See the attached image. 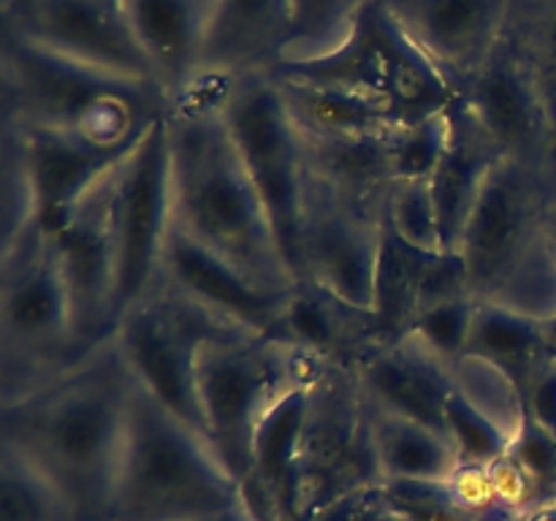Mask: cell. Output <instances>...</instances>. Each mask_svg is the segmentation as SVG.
<instances>
[{
    "label": "cell",
    "mask_w": 556,
    "mask_h": 521,
    "mask_svg": "<svg viewBox=\"0 0 556 521\" xmlns=\"http://www.w3.org/2000/svg\"><path fill=\"white\" fill-rule=\"evenodd\" d=\"M136 378L117 336L0 405V443H11L54 478L81 521H109Z\"/></svg>",
    "instance_id": "6da1fadb"
},
{
    "label": "cell",
    "mask_w": 556,
    "mask_h": 521,
    "mask_svg": "<svg viewBox=\"0 0 556 521\" xmlns=\"http://www.w3.org/2000/svg\"><path fill=\"white\" fill-rule=\"evenodd\" d=\"M174 223L271 291L296 285L258 190L204 79L168 112Z\"/></svg>",
    "instance_id": "7a4b0ae2"
},
{
    "label": "cell",
    "mask_w": 556,
    "mask_h": 521,
    "mask_svg": "<svg viewBox=\"0 0 556 521\" xmlns=\"http://www.w3.org/2000/svg\"><path fill=\"white\" fill-rule=\"evenodd\" d=\"M556 174L503 157L489 177L456 253L478 302L530 318L556 315V253L548 215Z\"/></svg>",
    "instance_id": "3957f363"
},
{
    "label": "cell",
    "mask_w": 556,
    "mask_h": 521,
    "mask_svg": "<svg viewBox=\"0 0 556 521\" xmlns=\"http://www.w3.org/2000/svg\"><path fill=\"white\" fill-rule=\"evenodd\" d=\"M0 71L3 119L109 144H134L174 106L157 85L76 63L11 30L0 36Z\"/></svg>",
    "instance_id": "277c9868"
},
{
    "label": "cell",
    "mask_w": 556,
    "mask_h": 521,
    "mask_svg": "<svg viewBox=\"0 0 556 521\" xmlns=\"http://www.w3.org/2000/svg\"><path fill=\"white\" fill-rule=\"evenodd\" d=\"M239 499L237 478L206 434L136 383L109 521L226 519Z\"/></svg>",
    "instance_id": "5b68a950"
},
{
    "label": "cell",
    "mask_w": 556,
    "mask_h": 521,
    "mask_svg": "<svg viewBox=\"0 0 556 521\" xmlns=\"http://www.w3.org/2000/svg\"><path fill=\"white\" fill-rule=\"evenodd\" d=\"M269 71L302 85L380 98L391 103L400 125L448 112L459 98L448 76L413 41L383 0H362L351 30L334 49L315 58L280 60Z\"/></svg>",
    "instance_id": "8992f818"
},
{
    "label": "cell",
    "mask_w": 556,
    "mask_h": 521,
    "mask_svg": "<svg viewBox=\"0 0 556 521\" xmlns=\"http://www.w3.org/2000/svg\"><path fill=\"white\" fill-rule=\"evenodd\" d=\"M320 358L269 336H215L199 356V402L206 437L226 470L244 481L253 465L255 437L271 410L307 385Z\"/></svg>",
    "instance_id": "52a82bcc"
},
{
    "label": "cell",
    "mask_w": 556,
    "mask_h": 521,
    "mask_svg": "<svg viewBox=\"0 0 556 521\" xmlns=\"http://www.w3.org/2000/svg\"><path fill=\"white\" fill-rule=\"evenodd\" d=\"M85 358L52 233L36 228L0 255V405Z\"/></svg>",
    "instance_id": "ba28073f"
},
{
    "label": "cell",
    "mask_w": 556,
    "mask_h": 521,
    "mask_svg": "<svg viewBox=\"0 0 556 521\" xmlns=\"http://www.w3.org/2000/svg\"><path fill=\"white\" fill-rule=\"evenodd\" d=\"M212 81L223 123L264 201L282 258L299 282V226L307 179L302 130L269 68Z\"/></svg>",
    "instance_id": "9c48e42d"
},
{
    "label": "cell",
    "mask_w": 556,
    "mask_h": 521,
    "mask_svg": "<svg viewBox=\"0 0 556 521\" xmlns=\"http://www.w3.org/2000/svg\"><path fill=\"white\" fill-rule=\"evenodd\" d=\"M302 519L383 481L375 443V407L356 367L320 361L307 383L299 440Z\"/></svg>",
    "instance_id": "30bf717a"
},
{
    "label": "cell",
    "mask_w": 556,
    "mask_h": 521,
    "mask_svg": "<svg viewBox=\"0 0 556 521\" xmlns=\"http://www.w3.org/2000/svg\"><path fill=\"white\" fill-rule=\"evenodd\" d=\"M233 331L239 329L190 302L166 280H157L147 296L119 315L114 336L136 383L166 410L206 434L195 383L199 356L206 342Z\"/></svg>",
    "instance_id": "8fae6325"
},
{
    "label": "cell",
    "mask_w": 556,
    "mask_h": 521,
    "mask_svg": "<svg viewBox=\"0 0 556 521\" xmlns=\"http://www.w3.org/2000/svg\"><path fill=\"white\" fill-rule=\"evenodd\" d=\"M168 112L141 134L114 174L117 320L161 280L163 250L174 226Z\"/></svg>",
    "instance_id": "7c38bea8"
},
{
    "label": "cell",
    "mask_w": 556,
    "mask_h": 521,
    "mask_svg": "<svg viewBox=\"0 0 556 521\" xmlns=\"http://www.w3.org/2000/svg\"><path fill=\"white\" fill-rule=\"evenodd\" d=\"M459 103L505 157L556 174V101L508 36L462 87Z\"/></svg>",
    "instance_id": "4fadbf2b"
},
{
    "label": "cell",
    "mask_w": 556,
    "mask_h": 521,
    "mask_svg": "<svg viewBox=\"0 0 556 521\" xmlns=\"http://www.w3.org/2000/svg\"><path fill=\"white\" fill-rule=\"evenodd\" d=\"M380 233V212L337 193L307 171L299 226V280L315 282L353 307L372 309Z\"/></svg>",
    "instance_id": "5bb4252c"
},
{
    "label": "cell",
    "mask_w": 556,
    "mask_h": 521,
    "mask_svg": "<svg viewBox=\"0 0 556 521\" xmlns=\"http://www.w3.org/2000/svg\"><path fill=\"white\" fill-rule=\"evenodd\" d=\"M117 168L71 209L58 231H52L81 356L96 351L117 329V250L112 226Z\"/></svg>",
    "instance_id": "9a60e30c"
},
{
    "label": "cell",
    "mask_w": 556,
    "mask_h": 521,
    "mask_svg": "<svg viewBox=\"0 0 556 521\" xmlns=\"http://www.w3.org/2000/svg\"><path fill=\"white\" fill-rule=\"evenodd\" d=\"M3 30L76 63L157 85L119 0H9Z\"/></svg>",
    "instance_id": "2e32d148"
},
{
    "label": "cell",
    "mask_w": 556,
    "mask_h": 521,
    "mask_svg": "<svg viewBox=\"0 0 556 521\" xmlns=\"http://www.w3.org/2000/svg\"><path fill=\"white\" fill-rule=\"evenodd\" d=\"M161 280L204 307L223 323L282 342L288 291H271L220 253L190 237L177 223L163 250Z\"/></svg>",
    "instance_id": "e0dca14e"
},
{
    "label": "cell",
    "mask_w": 556,
    "mask_h": 521,
    "mask_svg": "<svg viewBox=\"0 0 556 521\" xmlns=\"http://www.w3.org/2000/svg\"><path fill=\"white\" fill-rule=\"evenodd\" d=\"M456 92L505 38L514 0H383Z\"/></svg>",
    "instance_id": "ac0fdd59"
},
{
    "label": "cell",
    "mask_w": 556,
    "mask_h": 521,
    "mask_svg": "<svg viewBox=\"0 0 556 521\" xmlns=\"http://www.w3.org/2000/svg\"><path fill=\"white\" fill-rule=\"evenodd\" d=\"M11 123V119H9ZM25 144L27 171L36 195V223L41 231H58L76 204L125 161L134 144H109L68 130L14 123ZM141 139V136H139Z\"/></svg>",
    "instance_id": "d6986e66"
},
{
    "label": "cell",
    "mask_w": 556,
    "mask_h": 521,
    "mask_svg": "<svg viewBox=\"0 0 556 521\" xmlns=\"http://www.w3.org/2000/svg\"><path fill=\"white\" fill-rule=\"evenodd\" d=\"M134 38L172 103L204 81L212 0H119Z\"/></svg>",
    "instance_id": "ffe728a7"
},
{
    "label": "cell",
    "mask_w": 556,
    "mask_h": 521,
    "mask_svg": "<svg viewBox=\"0 0 556 521\" xmlns=\"http://www.w3.org/2000/svg\"><path fill=\"white\" fill-rule=\"evenodd\" d=\"M358 380L372 407L445 432V407L456 389L454 367L418 334L380 345L358 364Z\"/></svg>",
    "instance_id": "44dd1931"
},
{
    "label": "cell",
    "mask_w": 556,
    "mask_h": 521,
    "mask_svg": "<svg viewBox=\"0 0 556 521\" xmlns=\"http://www.w3.org/2000/svg\"><path fill=\"white\" fill-rule=\"evenodd\" d=\"M503 157L500 147L456 98L454 106L448 109V144L429 177V190L443 233V253L459 250L467 220Z\"/></svg>",
    "instance_id": "7402d4cb"
},
{
    "label": "cell",
    "mask_w": 556,
    "mask_h": 521,
    "mask_svg": "<svg viewBox=\"0 0 556 521\" xmlns=\"http://www.w3.org/2000/svg\"><path fill=\"white\" fill-rule=\"evenodd\" d=\"M282 342L320 361L358 367L378 345L369 309L353 307L320 285L299 280L288 291Z\"/></svg>",
    "instance_id": "603a6c76"
},
{
    "label": "cell",
    "mask_w": 556,
    "mask_h": 521,
    "mask_svg": "<svg viewBox=\"0 0 556 521\" xmlns=\"http://www.w3.org/2000/svg\"><path fill=\"white\" fill-rule=\"evenodd\" d=\"M288 0H212L204 79L271 68L288 47Z\"/></svg>",
    "instance_id": "cb8c5ba5"
},
{
    "label": "cell",
    "mask_w": 556,
    "mask_h": 521,
    "mask_svg": "<svg viewBox=\"0 0 556 521\" xmlns=\"http://www.w3.org/2000/svg\"><path fill=\"white\" fill-rule=\"evenodd\" d=\"M302 139L309 174L337 193L383 215L391 188L396 185L391 134L356 139H315L302 134Z\"/></svg>",
    "instance_id": "d4e9b609"
},
{
    "label": "cell",
    "mask_w": 556,
    "mask_h": 521,
    "mask_svg": "<svg viewBox=\"0 0 556 521\" xmlns=\"http://www.w3.org/2000/svg\"><path fill=\"white\" fill-rule=\"evenodd\" d=\"M277 81L304 136L356 139V136H383L400 128L391 103L380 98L340 90V87L302 85V81L280 79V76Z\"/></svg>",
    "instance_id": "484cf974"
},
{
    "label": "cell",
    "mask_w": 556,
    "mask_h": 521,
    "mask_svg": "<svg viewBox=\"0 0 556 521\" xmlns=\"http://www.w3.org/2000/svg\"><path fill=\"white\" fill-rule=\"evenodd\" d=\"M467 356L497 367L527 399L538 374L554 361L543 340V320L521 315L500 304H478Z\"/></svg>",
    "instance_id": "4316f807"
},
{
    "label": "cell",
    "mask_w": 556,
    "mask_h": 521,
    "mask_svg": "<svg viewBox=\"0 0 556 521\" xmlns=\"http://www.w3.org/2000/svg\"><path fill=\"white\" fill-rule=\"evenodd\" d=\"M434 253L418 250L396 237L383 223L380 233L378 269H375L372 320L378 345H394L413 334L418 307H421V280Z\"/></svg>",
    "instance_id": "83f0119b"
},
{
    "label": "cell",
    "mask_w": 556,
    "mask_h": 521,
    "mask_svg": "<svg viewBox=\"0 0 556 521\" xmlns=\"http://www.w3.org/2000/svg\"><path fill=\"white\" fill-rule=\"evenodd\" d=\"M375 443L383 478H454L462 467L448 434L378 407Z\"/></svg>",
    "instance_id": "f1b7e54d"
},
{
    "label": "cell",
    "mask_w": 556,
    "mask_h": 521,
    "mask_svg": "<svg viewBox=\"0 0 556 521\" xmlns=\"http://www.w3.org/2000/svg\"><path fill=\"white\" fill-rule=\"evenodd\" d=\"M0 521H81L63 488L36 459L0 443Z\"/></svg>",
    "instance_id": "f546056e"
},
{
    "label": "cell",
    "mask_w": 556,
    "mask_h": 521,
    "mask_svg": "<svg viewBox=\"0 0 556 521\" xmlns=\"http://www.w3.org/2000/svg\"><path fill=\"white\" fill-rule=\"evenodd\" d=\"M0 212H3L5 253L38 228L25 144L20 128L9 119H0Z\"/></svg>",
    "instance_id": "4dcf8cb0"
},
{
    "label": "cell",
    "mask_w": 556,
    "mask_h": 521,
    "mask_svg": "<svg viewBox=\"0 0 556 521\" xmlns=\"http://www.w3.org/2000/svg\"><path fill=\"white\" fill-rule=\"evenodd\" d=\"M356 9L358 0H288L291 30L282 60L315 58L334 49L351 30Z\"/></svg>",
    "instance_id": "1f68e13d"
},
{
    "label": "cell",
    "mask_w": 556,
    "mask_h": 521,
    "mask_svg": "<svg viewBox=\"0 0 556 521\" xmlns=\"http://www.w3.org/2000/svg\"><path fill=\"white\" fill-rule=\"evenodd\" d=\"M445 432L462 467H492L508 454L514 440V434L505 432L494 418L472 405L459 389H454L445 407Z\"/></svg>",
    "instance_id": "d6a6232c"
},
{
    "label": "cell",
    "mask_w": 556,
    "mask_h": 521,
    "mask_svg": "<svg viewBox=\"0 0 556 521\" xmlns=\"http://www.w3.org/2000/svg\"><path fill=\"white\" fill-rule=\"evenodd\" d=\"M454 380L456 389L489 418H494L505 432H519L525 423V399L497 367L476 356H465L454 364Z\"/></svg>",
    "instance_id": "836d02e7"
},
{
    "label": "cell",
    "mask_w": 556,
    "mask_h": 521,
    "mask_svg": "<svg viewBox=\"0 0 556 521\" xmlns=\"http://www.w3.org/2000/svg\"><path fill=\"white\" fill-rule=\"evenodd\" d=\"M383 223L413 247L427 250V253H443V233H440L429 179H416V182L400 179L386 201Z\"/></svg>",
    "instance_id": "e575fe53"
},
{
    "label": "cell",
    "mask_w": 556,
    "mask_h": 521,
    "mask_svg": "<svg viewBox=\"0 0 556 521\" xmlns=\"http://www.w3.org/2000/svg\"><path fill=\"white\" fill-rule=\"evenodd\" d=\"M505 36L535 65L556 101V0H514Z\"/></svg>",
    "instance_id": "d590c367"
},
{
    "label": "cell",
    "mask_w": 556,
    "mask_h": 521,
    "mask_svg": "<svg viewBox=\"0 0 556 521\" xmlns=\"http://www.w3.org/2000/svg\"><path fill=\"white\" fill-rule=\"evenodd\" d=\"M445 144H448V112L391 130V161H394L396 182L432 177Z\"/></svg>",
    "instance_id": "8d00e7d4"
},
{
    "label": "cell",
    "mask_w": 556,
    "mask_h": 521,
    "mask_svg": "<svg viewBox=\"0 0 556 521\" xmlns=\"http://www.w3.org/2000/svg\"><path fill=\"white\" fill-rule=\"evenodd\" d=\"M478 304L481 302H478L476 296H462L451 298V302L432 304V307L418 313L413 334L421 336L445 364L454 367L459 358L467 356L472 326H476Z\"/></svg>",
    "instance_id": "74e56055"
},
{
    "label": "cell",
    "mask_w": 556,
    "mask_h": 521,
    "mask_svg": "<svg viewBox=\"0 0 556 521\" xmlns=\"http://www.w3.org/2000/svg\"><path fill=\"white\" fill-rule=\"evenodd\" d=\"M514 461L535 494V513L556 503V434L525 416V423L514 434L508 448ZM532 513V516H535Z\"/></svg>",
    "instance_id": "f35d334b"
},
{
    "label": "cell",
    "mask_w": 556,
    "mask_h": 521,
    "mask_svg": "<svg viewBox=\"0 0 556 521\" xmlns=\"http://www.w3.org/2000/svg\"><path fill=\"white\" fill-rule=\"evenodd\" d=\"M472 296L470 277H467V266L459 253H434L432 260L427 264L421 280V307L418 313L432 304L451 302V298Z\"/></svg>",
    "instance_id": "ab89813d"
},
{
    "label": "cell",
    "mask_w": 556,
    "mask_h": 521,
    "mask_svg": "<svg viewBox=\"0 0 556 521\" xmlns=\"http://www.w3.org/2000/svg\"><path fill=\"white\" fill-rule=\"evenodd\" d=\"M309 521H405L400 513L389 508V505L380 499L378 486L364 488V492L351 494V497L340 499V503L329 505L326 510H320L315 519Z\"/></svg>",
    "instance_id": "60d3db41"
},
{
    "label": "cell",
    "mask_w": 556,
    "mask_h": 521,
    "mask_svg": "<svg viewBox=\"0 0 556 521\" xmlns=\"http://www.w3.org/2000/svg\"><path fill=\"white\" fill-rule=\"evenodd\" d=\"M525 416L556 434V358L538 374L525 399Z\"/></svg>",
    "instance_id": "b9f144b4"
},
{
    "label": "cell",
    "mask_w": 556,
    "mask_h": 521,
    "mask_svg": "<svg viewBox=\"0 0 556 521\" xmlns=\"http://www.w3.org/2000/svg\"><path fill=\"white\" fill-rule=\"evenodd\" d=\"M543 340H546L548 353L556 358V315L543 320Z\"/></svg>",
    "instance_id": "7bdbcfd3"
},
{
    "label": "cell",
    "mask_w": 556,
    "mask_h": 521,
    "mask_svg": "<svg viewBox=\"0 0 556 521\" xmlns=\"http://www.w3.org/2000/svg\"><path fill=\"white\" fill-rule=\"evenodd\" d=\"M223 521H255V519H253V513H250V510L244 508V505H242V499H239V505H237V508H233L231 513H228L226 519H223Z\"/></svg>",
    "instance_id": "ee69618b"
},
{
    "label": "cell",
    "mask_w": 556,
    "mask_h": 521,
    "mask_svg": "<svg viewBox=\"0 0 556 521\" xmlns=\"http://www.w3.org/2000/svg\"><path fill=\"white\" fill-rule=\"evenodd\" d=\"M548 237H552L554 253H556V201H554V206H552V215H548Z\"/></svg>",
    "instance_id": "f6af8a7d"
},
{
    "label": "cell",
    "mask_w": 556,
    "mask_h": 521,
    "mask_svg": "<svg viewBox=\"0 0 556 521\" xmlns=\"http://www.w3.org/2000/svg\"><path fill=\"white\" fill-rule=\"evenodd\" d=\"M492 521H508V516H497V519H492Z\"/></svg>",
    "instance_id": "bcb514c9"
},
{
    "label": "cell",
    "mask_w": 556,
    "mask_h": 521,
    "mask_svg": "<svg viewBox=\"0 0 556 521\" xmlns=\"http://www.w3.org/2000/svg\"><path fill=\"white\" fill-rule=\"evenodd\" d=\"M206 521H223V519H206Z\"/></svg>",
    "instance_id": "7dc6e473"
},
{
    "label": "cell",
    "mask_w": 556,
    "mask_h": 521,
    "mask_svg": "<svg viewBox=\"0 0 556 521\" xmlns=\"http://www.w3.org/2000/svg\"><path fill=\"white\" fill-rule=\"evenodd\" d=\"M358 3H362V0H358Z\"/></svg>",
    "instance_id": "c3c4849f"
}]
</instances>
